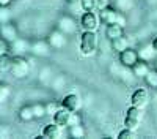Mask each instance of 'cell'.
<instances>
[{
    "label": "cell",
    "mask_w": 157,
    "mask_h": 139,
    "mask_svg": "<svg viewBox=\"0 0 157 139\" xmlns=\"http://www.w3.org/2000/svg\"><path fill=\"white\" fill-rule=\"evenodd\" d=\"M10 71H11V74L14 76V78L22 79V78H25V76L29 74V71H30V65H29V62L25 60L24 57L17 55V57H13Z\"/></svg>",
    "instance_id": "obj_5"
},
{
    "label": "cell",
    "mask_w": 157,
    "mask_h": 139,
    "mask_svg": "<svg viewBox=\"0 0 157 139\" xmlns=\"http://www.w3.org/2000/svg\"><path fill=\"white\" fill-rule=\"evenodd\" d=\"M83 11H94L96 10V0H78Z\"/></svg>",
    "instance_id": "obj_25"
},
{
    "label": "cell",
    "mask_w": 157,
    "mask_h": 139,
    "mask_svg": "<svg viewBox=\"0 0 157 139\" xmlns=\"http://www.w3.org/2000/svg\"><path fill=\"white\" fill-rule=\"evenodd\" d=\"M0 6H2V5H0Z\"/></svg>",
    "instance_id": "obj_35"
},
{
    "label": "cell",
    "mask_w": 157,
    "mask_h": 139,
    "mask_svg": "<svg viewBox=\"0 0 157 139\" xmlns=\"http://www.w3.org/2000/svg\"><path fill=\"white\" fill-rule=\"evenodd\" d=\"M0 35H2V38H3L5 41H8V43H13L16 38H19L16 27H14L13 24H10V22L0 24Z\"/></svg>",
    "instance_id": "obj_11"
},
{
    "label": "cell",
    "mask_w": 157,
    "mask_h": 139,
    "mask_svg": "<svg viewBox=\"0 0 157 139\" xmlns=\"http://www.w3.org/2000/svg\"><path fill=\"white\" fill-rule=\"evenodd\" d=\"M80 54L85 57H90L96 52L98 49V35L96 32H83L80 35Z\"/></svg>",
    "instance_id": "obj_1"
},
{
    "label": "cell",
    "mask_w": 157,
    "mask_h": 139,
    "mask_svg": "<svg viewBox=\"0 0 157 139\" xmlns=\"http://www.w3.org/2000/svg\"><path fill=\"white\" fill-rule=\"evenodd\" d=\"M3 52H5V44H3L2 41H0V55H2Z\"/></svg>",
    "instance_id": "obj_33"
},
{
    "label": "cell",
    "mask_w": 157,
    "mask_h": 139,
    "mask_svg": "<svg viewBox=\"0 0 157 139\" xmlns=\"http://www.w3.org/2000/svg\"><path fill=\"white\" fill-rule=\"evenodd\" d=\"M19 119H21L22 122H30L32 119H35V114H33L32 106H24V108L19 111Z\"/></svg>",
    "instance_id": "obj_18"
},
{
    "label": "cell",
    "mask_w": 157,
    "mask_h": 139,
    "mask_svg": "<svg viewBox=\"0 0 157 139\" xmlns=\"http://www.w3.org/2000/svg\"><path fill=\"white\" fill-rule=\"evenodd\" d=\"M101 18L94 11H85L80 18V29L83 32H96L99 29Z\"/></svg>",
    "instance_id": "obj_4"
},
{
    "label": "cell",
    "mask_w": 157,
    "mask_h": 139,
    "mask_svg": "<svg viewBox=\"0 0 157 139\" xmlns=\"http://www.w3.org/2000/svg\"><path fill=\"white\" fill-rule=\"evenodd\" d=\"M99 18L104 24H121L123 27H124V24H126V18L121 11H118L116 8H112V6H107V8H104L99 11Z\"/></svg>",
    "instance_id": "obj_2"
},
{
    "label": "cell",
    "mask_w": 157,
    "mask_h": 139,
    "mask_svg": "<svg viewBox=\"0 0 157 139\" xmlns=\"http://www.w3.org/2000/svg\"><path fill=\"white\" fill-rule=\"evenodd\" d=\"M75 29H77V24H75L69 16H64V18H61V19L58 21V30H61L63 33L69 35V33L75 32Z\"/></svg>",
    "instance_id": "obj_13"
},
{
    "label": "cell",
    "mask_w": 157,
    "mask_h": 139,
    "mask_svg": "<svg viewBox=\"0 0 157 139\" xmlns=\"http://www.w3.org/2000/svg\"><path fill=\"white\" fill-rule=\"evenodd\" d=\"M61 108L68 109L69 112H78L82 108V100L75 93H69L61 100Z\"/></svg>",
    "instance_id": "obj_7"
},
{
    "label": "cell",
    "mask_w": 157,
    "mask_h": 139,
    "mask_svg": "<svg viewBox=\"0 0 157 139\" xmlns=\"http://www.w3.org/2000/svg\"><path fill=\"white\" fill-rule=\"evenodd\" d=\"M11 62H13V57L10 54L3 52L2 55H0V71H10Z\"/></svg>",
    "instance_id": "obj_20"
},
{
    "label": "cell",
    "mask_w": 157,
    "mask_h": 139,
    "mask_svg": "<svg viewBox=\"0 0 157 139\" xmlns=\"http://www.w3.org/2000/svg\"><path fill=\"white\" fill-rule=\"evenodd\" d=\"M68 2H69V3H72V2H74V3H75V2H78V0H68Z\"/></svg>",
    "instance_id": "obj_34"
},
{
    "label": "cell",
    "mask_w": 157,
    "mask_h": 139,
    "mask_svg": "<svg viewBox=\"0 0 157 139\" xmlns=\"http://www.w3.org/2000/svg\"><path fill=\"white\" fill-rule=\"evenodd\" d=\"M11 3V0H0V5H2V6H8Z\"/></svg>",
    "instance_id": "obj_32"
},
{
    "label": "cell",
    "mask_w": 157,
    "mask_h": 139,
    "mask_svg": "<svg viewBox=\"0 0 157 139\" xmlns=\"http://www.w3.org/2000/svg\"><path fill=\"white\" fill-rule=\"evenodd\" d=\"M149 70H151L149 65L146 63V60H143V59H140L135 65L132 67V73L137 76V78H143V79H145V76L149 73Z\"/></svg>",
    "instance_id": "obj_15"
},
{
    "label": "cell",
    "mask_w": 157,
    "mask_h": 139,
    "mask_svg": "<svg viewBox=\"0 0 157 139\" xmlns=\"http://www.w3.org/2000/svg\"><path fill=\"white\" fill-rule=\"evenodd\" d=\"M138 60H140V55H138V52H137L135 49L127 47V49H124V51H123V52H120V62L123 63L124 67L132 68Z\"/></svg>",
    "instance_id": "obj_9"
},
{
    "label": "cell",
    "mask_w": 157,
    "mask_h": 139,
    "mask_svg": "<svg viewBox=\"0 0 157 139\" xmlns=\"http://www.w3.org/2000/svg\"><path fill=\"white\" fill-rule=\"evenodd\" d=\"M11 46H13V49H14V51H17V52H24V51H29L30 49L29 43L25 41V40H21V38H16V40L11 43Z\"/></svg>",
    "instance_id": "obj_21"
},
{
    "label": "cell",
    "mask_w": 157,
    "mask_h": 139,
    "mask_svg": "<svg viewBox=\"0 0 157 139\" xmlns=\"http://www.w3.org/2000/svg\"><path fill=\"white\" fill-rule=\"evenodd\" d=\"M129 47V41L126 36H120V38H115V40H112V49L115 51V52H123L124 49Z\"/></svg>",
    "instance_id": "obj_16"
},
{
    "label": "cell",
    "mask_w": 157,
    "mask_h": 139,
    "mask_svg": "<svg viewBox=\"0 0 157 139\" xmlns=\"http://www.w3.org/2000/svg\"><path fill=\"white\" fill-rule=\"evenodd\" d=\"M151 52H155V51L152 49V46L143 47L140 52H138V55H140V59H143V60H148V59H151Z\"/></svg>",
    "instance_id": "obj_29"
},
{
    "label": "cell",
    "mask_w": 157,
    "mask_h": 139,
    "mask_svg": "<svg viewBox=\"0 0 157 139\" xmlns=\"http://www.w3.org/2000/svg\"><path fill=\"white\" fill-rule=\"evenodd\" d=\"M145 81L149 87L157 88V70H149V73L145 76Z\"/></svg>",
    "instance_id": "obj_22"
},
{
    "label": "cell",
    "mask_w": 157,
    "mask_h": 139,
    "mask_svg": "<svg viewBox=\"0 0 157 139\" xmlns=\"http://www.w3.org/2000/svg\"><path fill=\"white\" fill-rule=\"evenodd\" d=\"M49 43H41V41H38L35 43L33 46H30V51L35 54V55H46L49 52Z\"/></svg>",
    "instance_id": "obj_17"
},
{
    "label": "cell",
    "mask_w": 157,
    "mask_h": 139,
    "mask_svg": "<svg viewBox=\"0 0 157 139\" xmlns=\"http://www.w3.org/2000/svg\"><path fill=\"white\" fill-rule=\"evenodd\" d=\"M46 106V112H47V116H52L54 117V114L60 109V106L55 103V101H50V103H47V104H44Z\"/></svg>",
    "instance_id": "obj_28"
},
{
    "label": "cell",
    "mask_w": 157,
    "mask_h": 139,
    "mask_svg": "<svg viewBox=\"0 0 157 139\" xmlns=\"http://www.w3.org/2000/svg\"><path fill=\"white\" fill-rule=\"evenodd\" d=\"M105 35H107L109 40H115V38L124 36V27L121 24H109L107 30H105Z\"/></svg>",
    "instance_id": "obj_14"
},
{
    "label": "cell",
    "mask_w": 157,
    "mask_h": 139,
    "mask_svg": "<svg viewBox=\"0 0 157 139\" xmlns=\"http://www.w3.org/2000/svg\"><path fill=\"white\" fill-rule=\"evenodd\" d=\"M61 130L60 126L55 123V122H52L49 125L44 126V130H43V137H47V139H58L61 136Z\"/></svg>",
    "instance_id": "obj_12"
},
{
    "label": "cell",
    "mask_w": 157,
    "mask_h": 139,
    "mask_svg": "<svg viewBox=\"0 0 157 139\" xmlns=\"http://www.w3.org/2000/svg\"><path fill=\"white\" fill-rule=\"evenodd\" d=\"M151 46H152V49L155 51V52H157V36L154 38V40H152V43H151Z\"/></svg>",
    "instance_id": "obj_31"
},
{
    "label": "cell",
    "mask_w": 157,
    "mask_h": 139,
    "mask_svg": "<svg viewBox=\"0 0 157 139\" xmlns=\"http://www.w3.org/2000/svg\"><path fill=\"white\" fill-rule=\"evenodd\" d=\"M143 109L140 108H135V106H130L127 111H126V117H124V126L126 128H130L137 131L138 126L141 123V119H143Z\"/></svg>",
    "instance_id": "obj_3"
},
{
    "label": "cell",
    "mask_w": 157,
    "mask_h": 139,
    "mask_svg": "<svg viewBox=\"0 0 157 139\" xmlns=\"http://www.w3.org/2000/svg\"><path fill=\"white\" fill-rule=\"evenodd\" d=\"M32 109H33V114H35V119H43L44 116H47L44 104H33Z\"/></svg>",
    "instance_id": "obj_23"
},
{
    "label": "cell",
    "mask_w": 157,
    "mask_h": 139,
    "mask_svg": "<svg viewBox=\"0 0 157 139\" xmlns=\"http://www.w3.org/2000/svg\"><path fill=\"white\" fill-rule=\"evenodd\" d=\"M149 103V93L146 88H137V90L130 95V104L135 108H146V104Z\"/></svg>",
    "instance_id": "obj_6"
},
{
    "label": "cell",
    "mask_w": 157,
    "mask_h": 139,
    "mask_svg": "<svg viewBox=\"0 0 157 139\" xmlns=\"http://www.w3.org/2000/svg\"><path fill=\"white\" fill-rule=\"evenodd\" d=\"M107 6H110V0H96V10L98 11L107 8Z\"/></svg>",
    "instance_id": "obj_30"
},
{
    "label": "cell",
    "mask_w": 157,
    "mask_h": 139,
    "mask_svg": "<svg viewBox=\"0 0 157 139\" xmlns=\"http://www.w3.org/2000/svg\"><path fill=\"white\" fill-rule=\"evenodd\" d=\"M132 137H135V131L130 128H124L118 133V139H132Z\"/></svg>",
    "instance_id": "obj_27"
},
{
    "label": "cell",
    "mask_w": 157,
    "mask_h": 139,
    "mask_svg": "<svg viewBox=\"0 0 157 139\" xmlns=\"http://www.w3.org/2000/svg\"><path fill=\"white\" fill-rule=\"evenodd\" d=\"M11 19V13L6 6H0V24H6Z\"/></svg>",
    "instance_id": "obj_26"
},
{
    "label": "cell",
    "mask_w": 157,
    "mask_h": 139,
    "mask_svg": "<svg viewBox=\"0 0 157 139\" xmlns=\"http://www.w3.org/2000/svg\"><path fill=\"white\" fill-rule=\"evenodd\" d=\"M11 90H10V85L5 82H0V103H3L5 100H8Z\"/></svg>",
    "instance_id": "obj_24"
},
{
    "label": "cell",
    "mask_w": 157,
    "mask_h": 139,
    "mask_svg": "<svg viewBox=\"0 0 157 139\" xmlns=\"http://www.w3.org/2000/svg\"><path fill=\"white\" fill-rule=\"evenodd\" d=\"M69 136L71 137H85V128L80 123H75L69 126Z\"/></svg>",
    "instance_id": "obj_19"
},
{
    "label": "cell",
    "mask_w": 157,
    "mask_h": 139,
    "mask_svg": "<svg viewBox=\"0 0 157 139\" xmlns=\"http://www.w3.org/2000/svg\"><path fill=\"white\" fill-rule=\"evenodd\" d=\"M71 116H72V112H69L68 109H64V108H60L54 114V122L60 126V128H68L69 122H71Z\"/></svg>",
    "instance_id": "obj_10"
},
{
    "label": "cell",
    "mask_w": 157,
    "mask_h": 139,
    "mask_svg": "<svg viewBox=\"0 0 157 139\" xmlns=\"http://www.w3.org/2000/svg\"><path fill=\"white\" fill-rule=\"evenodd\" d=\"M47 43H49L50 47H54V49H61V47L66 46V43H68L66 33H63L61 30H54L49 35Z\"/></svg>",
    "instance_id": "obj_8"
}]
</instances>
